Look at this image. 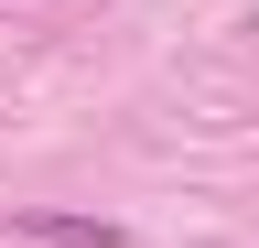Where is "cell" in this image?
I'll use <instances>...</instances> for the list:
<instances>
[{
    "label": "cell",
    "mask_w": 259,
    "mask_h": 248,
    "mask_svg": "<svg viewBox=\"0 0 259 248\" xmlns=\"http://www.w3.org/2000/svg\"><path fill=\"white\" fill-rule=\"evenodd\" d=\"M11 227L22 237H44V248H119L108 216H54V205H11Z\"/></svg>",
    "instance_id": "cell-1"
}]
</instances>
